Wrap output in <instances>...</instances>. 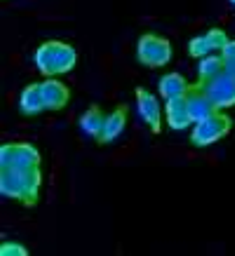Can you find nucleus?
Returning a JSON list of instances; mask_svg holds the SVG:
<instances>
[{
    "label": "nucleus",
    "mask_w": 235,
    "mask_h": 256,
    "mask_svg": "<svg viewBox=\"0 0 235 256\" xmlns=\"http://www.w3.org/2000/svg\"><path fill=\"white\" fill-rule=\"evenodd\" d=\"M33 59H36V66H38V70L45 78H56V76L70 73V70L76 68L78 52L70 45H66V42L50 40V42L38 47V52H36Z\"/></svg>",
    "instance_id": "1"
},
{
    "label": "nucleus",
    "mask_w": 235,
    "mask_h": 256,
    "mask_svg": "<svg viewBox=\"0 0 235 256\" xmlns=\"http://www.w3.org/2000/svg\"><path fill=\"white\" fill-rule=\"evenodd\" d=\"M136 56L144 66L148 68H162L172 62V45L170 40L162 38V36H153V33H146L139 38V45H136Z\"/></svg>",
    "instance_id": "2"
},
{
    "label": "nucleus",
    "mask_w": 235,
    "mask_h": 256,
    "mask_svg": "<svg viewBox=\"0 0 235 256\" xmlns=\"http://www.w3.org/2000/svg\"><path fill=\"white\" fill-rule=\"evenodd\" d=\"M230 130H233V120H230L226 113L216 110L212 118H207L202 122H196L193 132H190V141H193V146H198V148L212 146V144H216V141L224 139Z\"/></svg>",
    "instance_id": "3"
},
{
    "label": "nucleus",
    "mask_w": 235,
    "mask_h": 256,
    "mask_svg": "<svg viewBox=\"0 0 235 256\" xmlns=\"http://www.w3.org/2000/svg\"><path fill=\"white\" fill-rule=\"evenodd\" d=\"M202 90L207 92L212 104L216 106V110H226L235 106V73L230 70H224L214 80L204 82Z\"/></svg>",
    "instance_id": "4"
},
{
    "label": "nucleus",
    "mask_w": 235,
    "mask_h": 256,
    "mask_svg": "<svg viewBox=\"0 0 235 256\" xmlns=\"http://www.w3.org/2000/svg\"><path fill=\"white\" fill-rule=\"evenodd\" d=\"M136 108H139V116L141 120L150 127L153 134H160L162 132V110H160V104L148 90L139 87L136 90Z\"/></svg>",
    "instance_id": "5"
},
{
    "label": "nucleus",
    "mask_w": 235,
    "mask_h": 256,
    "mask_svg": "<svg viewBox=\"0 0 235 256\" xmlns=\"http://www.w3.org/2000/svg\"><path fill=\"white\" fill-rule=\"evenodd\" d=\"M228 38L226 33L221 31V28H212V31L202 33V36H198L188 42V52L190 56H196V59H202L207 54H214V52H221L224 47H226Z\"/></svg>",
    "instance_id": "6"
},
{
    "label": "nucleus",
    "mask_w": 235,
    "mask_h": 256,
    "mask_svg": "<svg viewBox=\"0 0 235 256\" xmlns=\"http://www.w3.org/2000/svg\"><path fill=\"white\" fill-rule=\"evenodd\" d=\"M186 99H188V110H190V118H193V124L202 122V120H207V118H212L216 113V106L212 104V99L207 96V92L202 90L200 82H198V85H190Z\"/></svg>",
    "instance_id": "7"
},
{
    "label": "nucleus",
    "mask_w": 235,
    "mask_h": 256,
    "mask_svg": "<svg viewBox=\"0 0 235 256\" xmlns=\"http://www.w3.org/2000/svg\"><path fill=\"white\" fill-rule=\"evenodd\" d=\"M164 122L170 124V130H174V132H184V130H188V124H193L186 96H176V99L167 101V106H164Z\"/></svg>",
    "instance_id": "8"
},
{
    "label": "nucleus",
    "mask_w": 235,
    "mask_h": 256,
    "mask_svg": "<svg viewBox=\"0 0 235 256\" xmlns=\"http://www.w3.org/2000/svg\"><path fill=\"white\" fill-rule=\"evenodd\" d=\"M40 90H42L45 110H64L66 108V104H68V99H70V92L62 80L47 78L40 82Z\"/></svg>",
    "instance_id": "9"
},
{
    "label": "nucleus",
    "mask_w": 235,
    "mask_h": 256,
    "mask_svg": "<svg viewBox=\"0 0 235 256\" xmlns=\"http://www.w3.org/2000/svg\"><path fill=\"white\" fill-rule=\"evenodd\" d=\"M16 170V167H14ZM19 172V178H22V188H24V200L22 204L26 207H33L40 198V186H42V172H40V164L36 167H22Z\"/></svg>",
    "instance_id": "10"
},
{
    "label": "nucleus",
    "mask_w": 235,
    "mask_h": 256,
    "mask_svg": "<svg viewBox=\"0 0 235 256\" xmlns=\"http://www.w3.org/2000/svg\"><path fill=\"white\" fill-rule=\"evenodd\" d=\"M127 113H130V108L122 104V106H118L113 113L106 116V122H104V132H102V136H99V144H113L120 134L125 132Z\"/></svg>",
    "instance_id": "11"
},
{
    "label": "nucleus",
    "mask_w": 235,
    "mask_h": 256,
    "mask_svg": "<svg viewBox=\"0 0 235 256\" xmlns=\"http://www.w3.org/2000/svg\"><path fill=\"white\" fill-rule=\"evenodd\" d=\"M104 122H106V113L99 106H90L80 118V130H82L85 136L99 141V136L104 132Z\"/></svg>",
    "instance_id": "12"
},
{
    "label": "nucleus",
    "mask_w": 235,
    "mask_h": 256,
    "mask_svg": "<svg viewBox=\"0 0 235 256\" xmlns=\"http://www.w3.org/2000/svg\"><path fill=\"white\" fill-rule=\"evenodd\" d=\"M190 85H188V80L181 76V73H167L160 78V96L164 101L170 99H176V96H186Z\"/></svg>",
    "instance_id": "13"
},
{
    "label": "nucleus",
    "mask_w": 235,
    "mask_h": 256,
    "mask_svg": "<svg viewBox=\"0 0 235 256\" xmlns=\"http://www.w3.org/2000/svg\"><path fill=\"white\" fill-rule=\"evenodd\" d=\"M19 108L24 116H40L45 110V101H42V90L40 85L24 87L22 96H19Z\"/></svg>",
    "instance_id": "14"
},
{
    "label": "nucleus",
    "mask_w": 235,
    "mask_h": 256,
    "mask_svg": "<svg viewBox=\"0 0 235 256\" xmlns=\"http://www.w3.org/2000/svg\"><path fill=\"white\" fill-rule=\"evenodd\" d=\"M0 193L5 198H12V200H24V188H22V178H19V172L14 167H8V170H0Z\"/></svg>",
    "instance_id": "15"
},
{
    "label": "nucleus",
    "mask_w": 235,
    "mask_h": 256,
    "mask_svg": "<svg viewBox=\"0 0 235 256\" xmlns=\"http://www.w3.org/2000/svg\"><path fill=\"white\" fill-rule=\"evenodd\" d=\"M40 160L42 158H40L38 148H33L31 144H12V167H16V170L36 167V164H40Z\"/></svg>",
    "instance_id": "16"
},
{
    "label": "nucleus",
    "mask_w": 235,
    "mask_h": 256,
    "mask_svg": "<svg viewBox=\"0 0 235 256\" xmlns=\"http://www.w3.org/2000/svg\"><path fill=\"white\" fill-rule=\"evenodd\" d=\"M226 70V59L221 54H207L200 59V66H198V78H200V85L214 80L219 73Z\"/></svg>",
    "instance_id": "17"
},
{
    "label": "nucleus",
    "mask_w": 235,
    "mask_h": 256,
    "mask_svg": "<svg viewBox=\"0 0 235 256\" xmlns=\"http://www.w3.org/2000/svg\"><path fill=\"white\" fill-rule=\"evenodd\" d=\"M0 254L2 256H26L28 254V249L19 244V242H2L0 244Z\"/></svg>",
    "instance_id": "18"
},
{
    "label": "nucleus",
    "mask_w": 235,
    "mask_h": 256,
    "mask_svg": "<svg viewBox=\"0 0 235 256\" xmlns=\"http://www.w3.org/2000/svg\"><path fill=\"white\" fill-rule=\"evenodd\" d=\"M221 56L226 59V70L235 73V40H228L226 47L221 50Z\"/></svg>",
    "instance_id": "19"
},
{
    "label": "nucleus",
    "mask_w": 235,
    "mask_h": 256,
    "mask_svg": "<svg viewBox=\"0 0 235 256\" xmlns=\"http://www.w3.org/2000/svg\"><path fill=\"white\" fill-rule=\"evenodd\" d=\"M5 167H12V144L0 148V170Z\"/></svg>",
    "instance_id": "20"
},
{
    "label": "nucleus",
    "mask_w": 235,
    "mask_h": 256,
    "mask_svg": "<svg viewBox=\"0 0 235 256\" xmlns=\"http://www.w3.org/2000/svg\"><path fill=\"white\" fill-rule=\"evenodd\" d=\"M230 2H233V5H235V0H230Z\"/></svg>",
    "instance_id": "21"
}]
</instances>
